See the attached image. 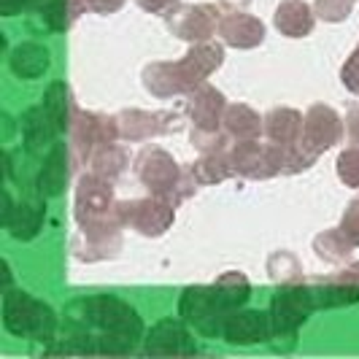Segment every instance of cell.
<instances>
[{"label": "cell", "instance_id": "1", "mask_svg": "<svg viewBox=\"0 0 359 359\" xmlns=\"http://www.w3.org/2000/svg\"><path fill=\"white\" fill-rule=\"evenodd\" d=\"M262 335H265V313H257V311L243 313V316H238L227 324V338L235 343L262 341Z\"/></svg>", "mask_w": 359, "mask_h": 359}, {"label": "cell", "instance_id": "2", "mask_svg": "<svg viewBox=\"0 0 359 359\" xmlns=\"http://www.w3.org/2000/svg\"><path fill=\"white\" fill-rule=\"evenodd\" d=\"M11 65H14V71H17L19 76H38L41 71H46L49 54H46V49H41V46L27 43V46H19L17 52H14Z\"/></svg>", "mask_w": 359, "mask_h": 359}]
</instances>
